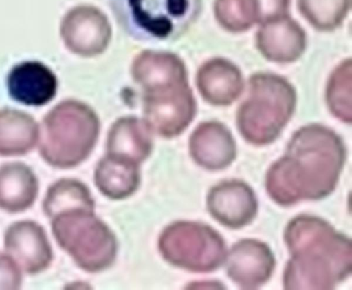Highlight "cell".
<instances>
[{
    "label": "cell",
    "mask_w": 352,
    "mask_h": 290,
    "mask_svg": "<svg viewBox=\"0 0 352 290\" xmlns=\"http://www.w3.org/2000/svg\"><path fill=\"white\" fill-rule=\"evenodd\" d=\"M203 0H109L118 23L132 37L173 39L198 19Z\"/></svg>",
    "instance_id": "cell-6"
},
{
    "label": "cell",
    "mask_w": 352,
    "mask_h": 290,
    "mask_svg": "<svg viewBox=\"0 0 352 290\" xmlns=\"http://www.w3.org/2000/svg\"><path fill=\"white\" fill-rule=\"evenodd\" d=\"M206 205L214 219L235 229L250 223L258 208L251 187L238 180H226L213 186L208 193Z\"/></svg>",
    "instance_id": "cell-12"
},
{
    "label": "cell",
    "mask_w": 352,
    "mask_h": 290,
    "mask_svg": "<svg viewBox=\"0 0 352 290\" xmlns=\"http://www.w3.org/2000/svg\"><path fill=\"white\" fill-rule=\"evenodd\" d=\"M99 130L98 118L90 107L76 100H64L42 120L40 156L53 167L73 168L90 155Z\"/></svg>",
    "instance_id": "cell-3"
},
{
    "label": "cell",
    "mask_w": 352,
    "mask_h": 290,
    "mask_svg": "<svg viewBox=\"0 0 352 290\" xmlns=\"http://www.w3.org/2000/svg\"><path fill=\"white\" fill-rule=\"evenodd\" d=\"M10 96L29 106H42L56 96L58 81L54 73L37 61L21 63L10 70L7 78Z\"/></svg>",
    "instance_id": "cell-16"
},
{
    "label": "cell",
    "mask_w": 352,
    "mask_h": 290,
    "mask_svg": "<svg viewBox=\"0 0 352 290\" xmlns=\"http://www.w3.org/2000/svg\"><path fill=\"white\" fill-rule=\"evenodd\" d=\"M157 248L168 264L193 273L214 271L226 258L224 242L217 231L190 220L166 225L159 235Z\"/></svg>",
    "instance_id": "cell-7"
},
{
    "label": "cell",
    "mask_w": 352,
    "mask_h": 290,
    "mask_svg": "<svg viewBox=\"0 0 352 290\" xmlns=\"http://www.w3.org/2000/svg\"><path fill=\"white\" fill-rule=\"evenodd\" d=\"M351 0H297L298 10L315 29L331 32L340 27L348 15Z\"/></svg>",
    "instance_id": "cell-25"
},
{
    "label": "cell",
    "mask_w": 352,
    "mask_h": 290,
    "mask_svg": "<svg viewBox=\"0 0 352 290\" xmlns=\"http://www.w3.org/2000/svg\"><path fill=\"white\" fill-rule=\"evenodd\" d=\"M144 94V121L152 132L161 136H178L195 115L196 102L189 84Z\"/></svg>",
    "instance_id": "cell-8"
},
{
    "label": "cell",
    "mask_w": 352,
    "mask_h": 290,
    "mask_svg": "<svg viewBox=\"0 0 352 290\" xmlns=\"http://www.w3.org/2000/svg\"><path fill=\"white\" fill-rule=\"evenodd\" d=\"M289 5L290 0H214V14L223 29L241 33L289 13Z\"/></svg>",
    "instance_id": "cell-17"
},
{
    "label": "cell",
    "mask_w": 352,
    "mask_h": 290,
    "mask_svg": "<svg viewBox=\"0 0 352 290\" xmlns=\"http://www.w3.org/2000/svg\"><path fill=\"white\" fill-rule=\"evenodd\" d=\"M22 281V270L16 262L7 253H0V289H19Z\"/></svg>",
    "instance_id": "cell-26"
},
{
    "label": "cell",
    "mask_w": 352,
    "mask_h": 290,
    "mask_svg": "<svg viewBox=\"0 0 352 290\" xmlns=\"http://www.w3.org/2000/svg\"><path fill=\"white\" fill-rule=\"evenodd\" d=\"M94 178L96 187L107 198L126 199L140 187V164L107 154L98 163Z\"/></svg>",
    "instance_id": "cell-21"
},
{
    "label": "cell",
    "mask_w": 352,
    "mask_h": 290,
    "mask_svg": "<svg viewBox=\"0 0 352 290\" xmlns=\"http://www.w3.org/2000/svg\"><path fill=\"white\" fill-rule=\"evenodd\" d=\"M152 148V131L145 121L135 117L121 118L109 131L108 154L140 164L150 156Z\"/></svg>",
    "instance_id": "cell-20"
},
{
    "label": "cell",
    "mask_w": 352,
    "mask_h": 290,
    "mask_svg": "<svg viewBox=\"0 0 352 290\" xmlns=\"http://www.w3.org/2000/svg\"><path fill=\"white\" fill-rule=\"evenodd\" d=\"M248 84L249 94L237 110L236 125L248 143L265 145L277 138L292 118L296 91L286 78L271 72H256Z\"/></svg>",
    "instance_id": "cell-4"
},
{
    "label": "cell",
    "mask_w": 352,
    "mask_h": 290,
    "mask_svg": "<svg viewBox=\"0 0 352 290\" xmlns=\"http://www.w3.org/2000/svg\"><path fill=\"white\" fill-rule=\"evenodd\" d=\"M352 61L346 58L333 70L328 79L325 99L329 110L346 123L352 121Z\"/></svg>",
    "instance_id": "cell-24"
},
{
    "label": "cell",
    "mask_w": 352,
    "mask_h": 290,
    "mask_svg": "<svg viewBox=\"0 0 352 290\" xmlns=\"http://www.w3.org/2000/svg\"><path fill=\"white\" fill-rule=\"evenodd\" d=\"M38 191V178L28 165L12 161L0 165V209L23 212L34 205Z\"/></svg>",
    "instance_id": "cell-19"
},
{
    "label": "cell",
    "mask_w": 352,
    "mask_h": 290,
    "mask_svg": "<svg viewBox=\"0 0 352 290\" xmlns=\"http://www.w3.org/2000/svg\"><path fill=\"white\" fill-rule=\"evenodd\" d=\"M285 241L292 258L287 289H331L351 272V242L323 220L301 216L288 225Z\"/></svg>",
    "instance_id": "cell-2"
},
{
    "label": "cell",
    "mask_w": 352,
    "mask_h": 290,
    "mask_svg": "<svg viewBox=\"0 0 352 290\" xmlns=\"http://www.w3.org/2000/svg\"><path fill=\"white\" fill-rule=\"evenodd\" d=\"M40 127L30 114L13 108L0 109V156H21L38 143Z\"/></svg>",
    "instance_id": "cell-22"
},
{
    "label": "cell",
    "mask_w": 352,
    "mask_h": 290,
    "mask_svg": "<svg viewBox=\"0 0 352 290\" xmlns=\"http://www.w3.org/2000/svg\"><path fill=\"white\" fill-rule=\"evenodd\" d=\"M256 45L267 60L289 63L303 54L307 36L301 25L288 13L260 24L256 34Z\"/></svg>",
    "instance_id": "cell-11"
},
{
    "label": "cell",
    "mask_w": 352,
    "mask_h": 290,
    "mask_svg": "<svg viewBox=\"0 0 352 290\" xmlns=\"http://www.w3.org/2000/svg\"><path fill=\"white\" fill-rule=\"evenodd\" d=\"M50 220L57 244L80 269L98 273L114 263L118 248L116 236L95 211L69 210Z\"/></svg>",
    "instance_id": "cell-5"
},
{
    "label": "cell",
    "mask_w": 352,
    "mask_h": 290,
    "mask_svg": "<svg viewBox=\"0 0 352 290\" xmlns=\"http://www.w3.org/2000/svg\"><path fill=\"white\" fill-rule=\"evenodd\" d=\"M345 158L344 145L333 130L318 123L302 126L267 170V190L284 205L324 197L334 189Z\"/></svg>",
    "instance_id": "cell-1"
},
{
    "label": "cell",
    "mask_w": 352,
    "mask_h": 290,
    "mask_svg": "<svg viewBox=\"0 0 352 290\" xmlns=\"http://www.w3.org/2000/svg\"><path fill=\"white\" fill-rule=\"evenodd\" d=\"M3 243L6 253L22 271L36 275L46 270L53 260V251L47 233L34 220L14 222L6 229Z\"/></svg>",
    "instance_id": "cell-10"
},
{
    "label": "cell",
    "mask_w": 352,
    "mask_h": 290,
    "mask_svg": "<svg viewBox=\"0 0 352 290\" xmlns=\"http://www.w3.org/2000/svg\"><path fill=\"white\" fill-rule=\"evenodd\" d=\"M188 148L192 160L210 171L226 168L236 156V145L230 131L217 121L200 123L190 136Z\"/></svg>",
    "instance_id": "cell-13"
},
{
    "label": "cell",
    "mask_w": 352,
    "mask_h": 290,
    "mask_svg": "<svg viewBox=\"0 0 352 290\" xmlns=\"http://www.w3.org/2000/svg\"><path fill=\"white\" fill-rule=\"evenodd\" d=\"M227 259L228 276L245 289L258 287L267 282L275 265L269 247L252 239H245L235 244Z\"/></svg>",
    "instance_id": "cell-14"
},
{
    "label": "cell",
    "mask_w": 352,
    "mask_h": 290,
    "mask_svg": "<svg viewBox=\"0 0 352 290\" xmlns=\"http://www.w3.org/2000/svg\"><path fill=\"white\" fill-rule=\"evenodd\" d=\"M131 71L134 80L144 90V93L188 84L183 61L169 52L143 51L135 58Z\"/></svg>",
    "instance_id": "cell-15"
},
{
    "label": "cell",
    "mask_w": 352,
    "mask_h": 290,
    "mask_svg": "<svg viewBox=\"0 0 352 290\" xmlns=\"http://www.w3.org/2000/svg\"><path fill=\"white\" fill-rule=\"evenodd\" d=\"M62 39L68 50L85 57L102 53L111 37L106 15L92 6H78L63 17L60 28Z\"/></svg>",
    "instance_id": "cell-9"
},
{
    "label": "cell",
    "mask_w": 352,
    "mask_h": 290,
    "mask_svg": "<svg viewBox=\"0 0 352 290\" xmlns=\"http://www.w3.org/2000/svg\"><path fill=\"white\" fill-rule=\"evenodd\" d=\"M45 215L51 219L56 214L73 209L95 211V201L89 187L80 180L63 178L47 188L42 202Z\"/></svg>",
    "instance_id": "cell-23"
},
{
    "label": "cell",
    "mask_w": 352,
    "mask_h": 290,
    "mask_svg": "<svg viewBox=\"0 0 352 290\" xmlns=\"http://www.w3.org/2000/svg\"><path fill=\"white\" fill-rule=\"evenodd\" d=\"M196 83L203 99L217 106L233 103L242 94L245 82L239 68L223 57H214L199 68Z\"/></svg>",
    "instance_id": "cell-18"
}]
</instances>
